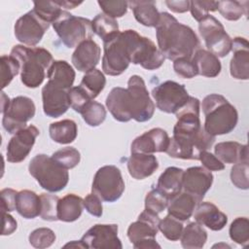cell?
<instances>
[{
	"label": "cell",
	"instance_id": "1",
	"mask_svg": "<svg viewBox=\"0 0 249 249\" xmlns=\"http://www.w3.org/2000/svg\"><path fill=\"white\" fill-rule=\"evenodd\" d=\"M106 106L114 119L122 123L131 119L138 123L147 122L152 119L156 108L144 80L138 75L129 78L126 89H112L106 98Z\"/></svg>",
	"mask_w": 249,
	"mask_h": 249
},
{
	"label": "cell",
	"instance_id": "2",
	"mask_svg": "<svg viewBox=\"0 0 249 249\" xmlns=\"http://www.w3.org/2000/svg\"><path fill=\"white\" fill-rule=\"evenodd\" d=\"M156 35L159 49L165 58L172 61L181 57L192 58L200 49V43L195 31L166 12L160 13L156 26Z\"/></svg>",
	"mask_w": 249,
	"mask_h": 249
},
{
	"label": "cell",
	"instance_id": "3",
	"mask_svg": "<svg viewBox=\"0 0 249 249\" xmlns=\"http://www.w3.org/2000/svg\"><path fill=\"white\" fill-rule=\"evenodd\" d=\"M140 36L135 30L127 29L119 31L112 38L103 42L102 70L105 74L119 76L127 69Z\"/></svg>",
	"mask_w": 249,
	"mask_h": 249
},
{
	"label": "cell",
	"instance_id": "4",
	"mask_svg": "<svg viewBox=\"0 0 249 249\" xmlns=\"http://www.w3.org/2000/svg\"><path fill=\"white\" fill-rule=\"evenodd\" d=\"M11 55L19 62L22 84L30 89H35L43 83L53 62L51 53L44 48L16 45L11 51Z\"/></svg>",
	"mask_w": 249,
	"mask_h": 249
},
{
	"label": "cell",
	"instance_id": "5",
	"mask_svg": "<svg viewBox=\"0 0 249 249\" xmlns=\"http://www.w3.org/2000/svg\"><path fill=\"white\" fill-rule=\"evenodd\" d=\"M201 106L205 117L203 127L210 135L228 134L235 128L238 121L237 111L223 95H206Z\"/></svg>",
	"mask_w": 249,
	"mask_h": 249
},
{
	"label": "cell",
	"instance_id": "6",
	"mask_svg": "<svg viewBox=\"0 0 249 249\" xmlns=\"http://www.w3.org/2000/svg\"><path fill=\"white\" fill-rule=\"evenodd\" d=\"M28 170L39 185L51 193L63 190L69 181L67 169L59 165L52 157L45 154L36 155L30 160Z\"/></svg>",
	"mask_w": 249,
	"mask_h": 249
},
{
	"label": "cell",
	"instance_id": "7",
	"mask_svg": "<svg viewBox=\"0 0 249 249\" xmlns=\"http://www.w3.org/2000/svg\"><path fill=\"white\" fill-rule=\"evenodd\" d=\"M53 27L61 42L69 49L77 47L85 40L91 39L92 27L89 18L75 17L66 11L53 22Z\"/></svg>",
	"mask_w": 249,
	"mask_h": 249
},
{
	"label": "cell",
	"instance_id": "8",
	"mask_svg": "<svg viewBox=\"0 0 249 249\" xmlns=\"http://www.w3.org/2000/svg\"><path fill=\"white\" fill-rule=\"evenodd\" d=\"M124 188V181L121 170L115 165H105L96 171L91 191L101 200L114 202L122 196Z\"/></svg>",
	"mask_w": 249,
	"mask_h": 249
},
{
	"label": "cell",
	"instance_id": "9",
	"mask_svg": "<svg viewBox=\"0 0 249 249\" xmlns=\"http://www.w3.org/2000/svg\"><path fill=\"white\" fill-rule=\"evenodd\" d=\"M198 31L209 52L217 57H224L231 51L232 39L213 16L208 15L199 21Z\"/></svg>",
	"mask_w": 249,
	"mask_h": 249
},
{
	"label": "cell",
	"instance_id": "10",
	"mask_svg": "<svg viewBox=\"0 0 249 249\" xmlns=\"http://www.w3.org/2000/svg\"><path fill=\"white\" fill-rule=\"evenodd\" d=\"M152 96L158 109L167 114H176L190 98L185 86L174 81H165L154 88Z\"/></svg>",
	"mask_w": 249,
	"mask_h": 249
},
{
	"label": "cell",
	"instance_id": "11",
	"mask_svg": "<svg viewBox=\"0 0 249 249\" xmlns=\"http://www.w3.org/2000/svg\"><path fill=\"white\" fill-rule=\"evenodd\" d=\"M35 110V104L31 98L21 95L13 98L2 112L3 127L10 134L17 133L26 127V123L34 117Z\"/></svg>",
	"mask_w": 249,
	"mask_h": 249
},
{
	"label": "cell",
	"instance_id": "12",
	"mask_svg": "<svg viewBox=\"0 0 249 249\" xmlns=\"http://www.w3.org/2000/svg\"><path fill=\"white\" fill-rule=\"evenodd\" d=\"M50 23L42 19L34 10L21 16L15 23L17 40L27 46L37 45L48 30Z\"/></svg>",
	"mask_w": 249,
	"mask_h": 249
},
{
	"label": "cell",
	"instance_id": "13",
	"mask_svg": "<svg viewBox=\"0 0 249 249\" xmlns=\"http://www.w3.org/2000/svg\"><path fill=\"white\" fill-rule=\"evenodd\" d=\"M81 241L85 248H123L118 237V226L116 224H96L87 231Z\"/></svg>",
	"mask_w": 249,
	"mask_h": 249
},
{
	"label": "cell",
	"instance_id": "14",
	"mask_svg": "<svg viewBox=\"0 0 249 249\" xmlns=\"http://www.w3.org/2000/svg\"><path fill=\"white\" fill-rule=\"evenodd\" d=\"M39 133V129L32 124L15 133L7 146V160L18 163L25 160L31 152Z\"/></svg>",
	"mask_w": 249,
	"mask_h": 249
},
{
	"label": "cell",
	"instance_id": "15",
	"mask_svg": "<svg viewBox=\"0 0 249 249\" xmlns=\"http://www.w3.org/2000/svg\"><path fill=\"white\" fill-rule=\"evenodd\" d=\"M213 183L212 173L202 166L189 167L183 174L182 189L200 203Z\"/></svg>",
	"mask_w": 249,
	"mask_h": 249
},
{
	"label": "cell",
	"instance_id": "16",
	"mask_svg": "<svg viewBox=\"0 0 249 249\" xmlns=\"http://www.w3.org/2000/svg\"><path fill=\"white\" fill-rule=\"evenodd\" d=\"M69 90V89H68ZM68 90L48 82L42 89L43 110L50 118L62 116L70 107Z\"/></svg>",
	"mask_w": 249,
	"mask_h": 249
},
{
	"label": "cell",
	"instance_id": "17",
	"mask_svg": "<svg viewBox=\"0 0 249 249\" xmlns=\"http://www.w3.org/2000/svg\"><path fill=\"white\" fill-rule=\"evenodd\" d=\"M169 140L170 138L165 130L160 127H155L144 132L132 141L131 153H165L169 145Z\"/></svg>",
	"mask_w": 249,
	"mask_h": 249
},
{
	"label": "cell",
	"instance_id": "18",
	"mask_svg": "<svg viewBox=\"0 0 249 249\" xmlns=\"http://www.w3.org/2000/svg\"><path fill=\"white\" fill-rule=\"evenodd\" d=\"M160 221L159 214L145 209L138 216V220L129 225L127 229V237L131 243L143 239L155 238L159 231Z\"/></svg>",
	"mask_w": 249,
	"mask_h": 249
},
{
	"label": "cell",
	"instance_id": "19",
	"mask_svg": "<svg viewBox=\"0 0 249 249\" xmlns=\"http://www.w3.org/2000/svg\"><path fill=\"white\" fill-rule=\"evenodd\" d=\"M100 47L92 39L80 43L71 57L75 68L81 72H89L95 68L100 60Z\"/></svg>",
	"mask_w": 249,
	"mask_h": 249
},
{
	"label": "cell",
	"instance_id": "20",
	"mask_svg": "<svg viewBox=\"0 0 249 249\" xmlns=\"http://www.w3.org/2000/svg\"><path fill=\"white\" fill-rule=\"evenodd\" d=\"M232 57L230 64L231 77L237 80L249 78V44L243 37H235L231 45Z\"/></svg>",
	"mask_w": 249,
	"mask_h": 249
},
{
	"label": "cell",
	"instance_id": "21",
	"mask_svg": "<svg viewBox=\"0 0 249 249\" xmlns=\"http://www.w3.org/2000/svg\"><path fill=\"white\" fill-rule=\"evenodd\" d=\"M164 60V54L155 43L149 38L142 36L132 63L140 64L147 70H156L163 64Z\"/></svg>",
	"mask_w": 249,
	"mask_h": 249
},
{
	"label": "cell",
	"instance_id": "22",
	"mask_svg": "<svg viewBox=\"0 0 249 249\" xmlns=\"http://www.w3.org/2000/svg\"><path fill=\"white\" fill-rule=\"evenodd\" d=\"M195 210L194 217L196 222L211 231H220L228 223L227 215L211 202H200Z\"/></svg>",
	"mask_w": 249,
	"mask_h": 249
},
{
	"label": "cell",
	"instance_id": "23",
	"mask_svg": "<svg viewBox=\"0 0 249 249\" xmlns=\"http://www.w3.org/2000/svg\"><path fill=\"white\" fill-rule=\"evenodd\" d=\"M159 167V162L153 154L131 153L127 160L129 175L136 180H143L151 176Z\"/></svg>",
	"mask_w": 249,
	"mask_h": 249
},
{
	"label": "cell",
	"instance_id": "24",
	"mask_svg": "<svg viewBox=\"0 0 249 249\" xmlns=\"http://www.w3.org/2000/svg\"><path fill=\"white\" fill-rule=\"evenodd\" d=\"M184 170L179 167L169 166L159 177L157 189L160 190L169 200L182 191Z\"/></svg>",
	"mask_w": 249,
	"mask_h": 249
},
{
	"label": "cell",
	"instance_id": "25",
	"mask_svg": "<svg viewBox=\"0 0 249 249\" xmlns=\"http://www.w3.org/2000/svg\"><path fill=\"white\" fill-rule=\"evenodd\" d=\"M215 156L223 163L248 161V147L235 141L218 143L214 148Z\"/></svg>",
	"mask_w": 249,
	"mask_h": 249
},
{
	"label": "cell",
	"instance_id": "26",
	"mask_svg": "<svg viewBox=\"0 0 249 249\" xmlns=\"http://www.w3.org/2000/svg\"><path fill=\"white\" fill-rule=\"evenodd\" d=\"M75 76L74 69L65 60H54L47 73L48 82L67 90L72 88Z\"/></svg>",
	"mask_w": 249,
	"mask_h": 249
},
{
	"label": "cell",
	"instance_id": "27",
	"mask_svg": "<svg viewBox=\"0 0 249 249\" xmlns=\"http://www.w3.org/2000/svg\"><path fill=\"white\" fill-rule=\"evenodd\" d=\"M16 210L25 219H34L40 215L41 199L40 196L29 190L18 192L16 197Z\"/></svg>",
	"mask_w": 249,
	"mask_h": 249
},
{
	"label": "cell",
	"instance_id": "28",
	"mask_svg": "<svg viewBox=\"0 0 249 249\" xmlns=\"http://www.w3.org/2000/svg\"><path fill=\"white\" fill-rule=\"evenodd\" d=\"M197 204L196 200L191 195L183 192L169 200L167 212L172 217L183 222L191 218Z\"/></svg>",
	"mask_w": 249,
	"mask_h": 249
},
{
	"label": "cell",
	"instance_id": "29",
	"mask_svg": "<svg viewBox=\"0 0 249 249\" xmlns=\"http://www.w3.org/2000/svg\"><path fill=\"white\" fill-rule=\"evenodd\" d=\"M135 19L144 26L156 27L160 17L155 1H129Z\"/></svg>",
	"mask_w": 249,
	"mask_h": 249
},
{
	"label": "cell",
	"instance_id": "30",
	"mask_svg": "<svg viewBox=\"0 0 249 249\" xmlns=\"http://www.w3.org/2000/svg\"><path fill=\"white\" fill-rule=\"evenodd\" d=\"M84 209V199L74 194H68L59 198L57 218L62 222H74L80 218Z\"/></svg>",
	"mask_w": 249,
	"mask_h": 249
},
{
	"label": "cell",
	"instance_id": "31",
	"mask_svg": "<svg viewBox=\"0 0 249 249\" xmlns=\"http://www.w3.org/2000/svg\"><path fill=\"white\" fill-rule=\"evenodd\" d=\"M192 59L197 68L198 74L201 76L214 78L221 72L222 66L219 58L209 51L198 49L193 55Z\"/></svg>",
	"mask_w": 249,
	"mask_h": 249
},
{
	"label": "cell",
	"instance_id": "32",
	"mask_svg": "<svg viewBox=\"0 0 249 249\" xmlns=\"http://www.w3.org/2000/svg\"><path fill=\"white\" fill-rule=\"evenodd\" d=\"M49 132L51 138L54 142L59 144H69L76 139L78 128L73 120L66 119L51 124Z\"/></svg>",
	"mask_w": 249,
	"mask_h": 249
},
{
	"label": "cell",
	"instance_id": "33",
	"mask_svg": "<svg viewBox=\"0 0 249 249\" xmlns=\"http://www.w3.org/2000/svg\"><path fill=\"white\" fill-rule=\"evenodd\" d=\"M180 239L182 246L186 249H200L207 240V232L200 224L192 222L183 229Z\"/></svg>",
	"mask_w": 249,
	"mask_h": 249
},
{
	"label": "cell",
	"instance_id": "34",
	"mask_svg": "<svg viewBox=\"0 0 249 249\" xmlns=\"http://www.w3.org/2000/svg\"><path fill=\"white\" fill-rule=\"evenodd\" d=\"M91 27L92 32L100 37L103 42L109 40L119 32L118 21L103 13L98 14L91 20Z\"/></svg>",
	"mask_w": 249,
	"mask_h": 249
},
{
	"label": "cell",
	"instance_id": "35",
	"mask_svg": "<svg viewBox=\"0 0 249 249\" xmlns=\"http://www.w3.org/2000/svg\"><path fill=\"white\" fill-rule=\"evenodd\" d=\"M105 85L106 79L104 74L99 69L94 68L84 75L80 87L91 99H94L103 90Z\"/></svg>",
	"mask_w": 249,
	"mask_h": 249
},
{
	"label": "cell",
	"instance_id": "36",
	"mask_svg": "<svg viewBox=\"0 0 249 249\" xmlns=\"http://www.w3.org/2000/svg\"><path fill=\"white\" fill-rule=\"evenodd\" d=\"M248 1H218V11L228 20H237L243 15H247Z\"/></svg>",
	"mask_w": 249,
	"mask_h": 249
},
{
	"label": "cell",
	"instance_id": "37",
	"mask_svg": "<svg viewBox=\"0 0 249 249\" xmlns=\"http://www.w3.org/2000/svg\"><path fill=\"white\" fill-rule=\"evenodd\" d=\"M81 115L89 126H98L106 119V110L101 103L91 100L85 106Z\"/></svg>",
	"mask_w": 249,
	"mask_h": 249
},
{
	"label": "cell",
	"instance_id": "38",
	"mask_svg": "<svg viewBox=\"0 0 249 249\" xmlns=\"http://www.w3.org/2000/svg\"><path fill=\"white\" fill-rule=\"evenodd\" d=\"M230 237L244 247L249 242V220L246 217L235 218L230 226Z\"/></svg>",
	"mask_w": 249,
	"mask_h": 249
},
{
	"label": "cell",
	"instance_id": "39",
	"mask_svg": "<svg viewBox=\"0 0 249 249\" xmlns=\"http://www.w3.org/2000/svg\"><path fill=\"white\" fill-rule=\"evenodd\" d=\"M34 12L45 21L53 23L62 13L57 1H35Z\"/></svg>",
	"mask_w": 249,
	"mask_h": 249
},
{
	"label": "cell",
	"instance_id": "40",
	"mask_svg": "<svg viewBox=\"0 0 249 249\" xmlns=\"http://www.w3.org/2000/svg\"><path fill=\"white\" fill-rule=\"evenodd\" d=\"M182 221L172 217L171 215H166L162 220L160 221L159 230L162 234L171 241L179 240L183 232Z\"/></svg>",
	"mask_w": 249,
	"mask_h": 249
},
{
	"label": "cell",
	"instance_id": "41",
	"mask_svg": "<svg viewBox=\"0 0 249 249\" xmlns=\"http://www.w3.org/2000/svg\"><path fill=\"white\" fill-rule=\"evenodd\" d=\"M52 158L65 169H71L78 165L81 160V155L74 147H65L54 152Z\"/></svg>",
	"mask_w": 249,
	"mask_h": 249
},
{
	"label": "cell",
	"instance_id": "42",
	"mask_svg": "<svg viewBox=\"0 0 249 249\" xmlns=\"http://www.w3.org/2000/svg\"><path fill=\"white\" fill-rule=\"evenodd\" d=\"M41 212L40 216L45 221H58L57 204L59 197L51 194H41Z\"/></svg>",
	"mask_w": 249,
	"mask_h": 249
},
{
	"label": "cell",
	"instance_id": "43",
	"mask_svg": "<svg viewBox=\"0 0 249 249\" xmlns=\"http://www.w3.org/2000/svg\"><path fill=\"white\" fill-rule=\"evenodd\" d=\"M28 239L33 247L44 249L53 245L55 241V234L49 228H39L31 231Z\"/></svg>",
	"mask_w": 249,
	"mask_h": 249
},
{
	"label": "cell",
	"instance_id": "44",
	"mask_svg": "<svg viewBox=\"0 0 249 249\" xmlns=\"http://www.w3.org/2000/svg\"><path fill=\"white\" fill-rule=\"evenodd\" d=\"M20 71L19 62L11 54L1 56V76H2V88L7 87L15 76Z\"/></svg>",
	"mask_w": 249,
	"mask_h": 249
},
{
	"label": "cell",
	"instance_id": "45",
	"mask_svg": "<svg viewBox=\"0 0 249 249\" xmlns=\"http://www.w3.org/2000/svg\"><path fill=\"white\" fill-rule=\"evenodd\" d=\"M169 203V199L158 189L151 190L145 197V209L153 213L160 214Z\"/></svg>",
	"mask_w": 249,
	"mask_h": 249
},
{
	"label": "cell",
	"instance_id": "46",
	"mask_svg": "<svg viewBox=\"0 0 249 249\" xmlns=\"http://www.w3.org/2000/svg\"><path fill=\"white\" fill-rule=\"evenodd\" d=\"M248 161H240L233 164L231 169V180L236 188L241 190L248 189Z\"/></svg>",
	"mask_w": 249,
	"mask_h": 249
},
{
	"label": "cell",
	"instance_id": "47",
	"mask_svg": "<svg viewBox=\"0 0 249 249\" xmlns=\"http://www.w3.org/2000/svg\"><path fill=\"white\" fill-rule=\"evenodd\" d=\"M218 10V1H190V11L196 21L207 17L209 12Z\"/></svg>",
	"mask_w": 249,
	"mask_h": 249
},
{
	"label": "cell",
	"instance_id": "48",
	"mask_svg": "<svg viewBox=\"0 0 249 249\" xmlns=\"http://www.w3.org/2000/svg\"><path fill=\"white\" fill-rule=\"evenodd\" d=\"M98 5L100 6L103 14L113 18H121L126 14L128 2L123 0H115V1H98Z\"/></svg>",
	"mask_w": 249,
	"mask_h": 249
},
{
	"label": "cell",
	"instance_id": "49",
	"mask_svg": "<svg viewBox=\"0 0 249 249\" xmlns=\"http://www.w3.org/2000/svg\"><path fill=\"white\" fill-rule=\"evenodd\" d=\"M68 96H69V102L70 106L74 109V111L81 114L85 106L91 101L92 99L89 96V94L80 87H72L68 90Z\"/></svg>",
	"mask_w": 249,
	"mask_h": 249
},
{
	"label": "cell",
	"instance_id": "50",
	"mask_svg": "<svg viewBox=\"0 0 249 249\" xmlns=\"http://www.w3.org/2000/svg\"><path fill=\"white\" fill-rule=\"evenodd\" d=\"M173 69L178 76L185 79H192L198 75L197 68L192 58L181 57L174 60Z\"/></svg>",
	"mask_w": 249,
	"mask_h": 249
},
{
	"label": "cell",
	"instance_id": "51",
	"mask_svg": "<svg viewBox=\"0 0 249 249\" xmlns=\"http://www.w3.org/2000/svg\"><path fill=\"white\" fill-rule=\"evenodd\" d=\"M198 160L201 161L204 168L209 171H220L225 168L224 163L214 155L205 151H201L198 157Z\"/></svg>",
	"mask_w": 249,
	"mask_h": 249
},
{
	"label": "cell",
	"instance_id": "52",
	"mask_svg": "<svg viewBox=\"0 0 249 249\" xmlns=\"http://www.w3.org/2000/svg\"><path fill=\"white\" fill-rule=\"evenodd\" d=\"M102 200L95 194H89L84 198V207L92 216L101 217L103 213Z\"/></svg>",
	"mask_w": 249,
	"mask_h": 249
},
{
	"label": "cell",
	"instance_id": "53",
	"mask_svg": "<svg viewBox=\"0 0 249 249\" xmlns=\"http://www.w3.org/2000/svg\"><path fill=\"white\" fill-rule=\"evenodd\" d=\"M18 192L13 189H3L0 193L2 201V211L11 212L16 210V197Z\"/></svg>",
	"mask_w": 249,
	"mask_h": 249
},
{
	"label": "cell",
	"instance_id": "54",
	"mask_svg": "<svg viewBox=\"0 0 249 249\" xmlns=\"http://www.w3.org/2000/svg\"><path fill=\"white\" fill-rule=\"evenodd\" d=\"M17 229V221L8 213L3 212V230L2 235H8L14 232Z\"/></svg>",
	"mask_w": 249,
	"mask_h": 249
},
{
	"label": "cell",
	"instance_id": "55",
	"mask_svg": "<svg viewBox=\"0 0 249 249\" xmlns=\"http://www.w3.org/2000/svg\"><path fill=\"white\" fill-rule=\"evenodd\" d=\"M166 6L174 13H185L190 10V1H165Z\"/></svg>",
	"mask_w": 249,
	"mask_h": 249
},
{
	"label": "cell",
	"instance_id": "56",
	"mask_svg": "<svg viewBox=\"0 0 249 249\" xmlns=\"http://www.w3.org/2000/svg\"><path fill=\"white\" fill-rule=\"evenodd\" d=\"M134 248L147 249V248H160V245L156 241L155 238H148L133 243Z\"/></svg>",
	"mask_w": 249,
	"mask_h": 249
},
{
	"label": "cell",
	"instance_id": "57",
	"mask_svg": "<svg viewBox=\"0 0 249 249\" xmlns=\"http://www.w3.org/2000/svg\"><path fill=\"white\" fill-rule=\"evenodd\" d=\"M57 3L63 9H74L77 6L82 4V2H76V1H57Z\"/></svg>",
	"mask_w": 249,
	"mask_h": 249
},
{
	"label": "cell",
	"instance_id": "58",
	"mask_svg": "<svg viewBox=\"0 0 249 249\" xmlns=\"http://www.w3.org/2000/svg\"><path fill=\"white\" fill-rule=\"evenodd\" d=\"M64 247H74V248H85V245H84V243L81 241V240H79V241H72V242H69V243H67V244H65L64 245Z\"/></svg>",
	"mask_w": 249,
	"mask_h": 249
}]
</instances>
